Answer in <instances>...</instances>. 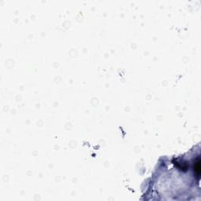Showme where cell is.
<instances>
[{"label": "cell", "mask_w": 201, "mask_h": 201, "mask_svg": "<svg viewBox=\"0 0 201 201\" xmlns=\"http://www.w3.org/2000/svg\"><path fill=\"white\" fill-rule=\"evenodd\" d=\"M194 172H195L196 176L197 177V180L199 181V177H200V160L199 157L194 162Z\"/></svg>", "instance_id": "1"}]
</instances>
